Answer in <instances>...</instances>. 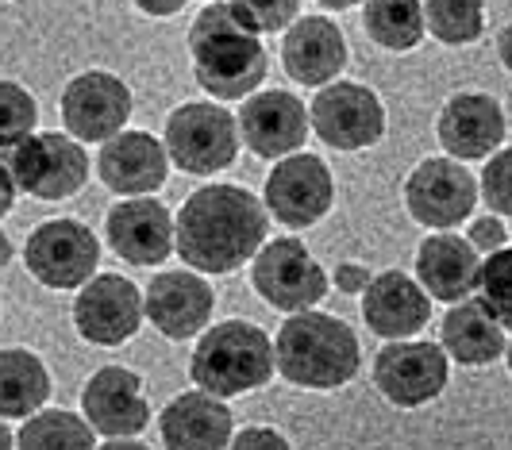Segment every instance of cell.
Segmentation results:
<instances>
[{"label": "cell", "mask_w": 512, "mask_h": 450, "mask_svg": "<svg viewBox=\"0 0 512 450\" xmlns=\"http://www.w3.org/2000/svg\"><path fill=\"white\" fill-rule=\"evenodd\" d=\"M4 170L12 174L16 189H27L43 200H62L85 185L89 158L66 135L43 131L4 150Z\"/></svg>", "instance_id": "6"}, {"label": "cell", "mask_w": 512, "mask_h": 450, "mask_svg": "<svg viewBox=\"0 0 512 450\" xmlns=\"http://www.w3.org/2000/svg\"><path fill=\"white\" fill-rule=\"evenodd\" d=\"M0 120H4V127H0L4 150L31 139V127H35V100H31V93H27L24 85H16V81H4V85H0Z\"/></svg>", "instance_id": "31"}, {"label": "cell", "mask_w": 512, "mask_h": 450, "mask_svg": "<svg viewBox=\"0 0 512 450\" xmlns=\"http://www.w3.org/2000/svg\"><path fill=\"white\" fill-rule=\"evenodd\" d=\"M424 20H428V31L439 43L462 47V43H474L482 35L486 12H482L478 0H432L424 8Z\"/></svg>", "instance_id": "29"}, {"label": "cell", "mask_w": 512, "mask_h": 450, "mask_svg": "<svg viewBox=\"0 0 512 450\" xmlns=\"http://www.w3.org/2000/svg\"><path fill=\"white\" fill-rule=\"evenodd\" d=\"M362 20L370 39L382 43L385 50H412L428 31L424 8L416 0H370L362 8Z\"/></svg>", "instance_id": "27"}, {"label": "cell", "mask_w": 512, "mask_h": 450, "mask_svg": "<svg viewBox=\"0 0 512 450\" xmlns=\"http://www.w3.org/2000/svg\"><path fill=\"white\" fill-rule=\"evenodd\" d=\"M278 374L301 389H339L359 370V339L355 331L324 316V312H297L278 331Z\"/></svg>", "instance_id": "3"}, {"label": "cell", "mask_w": 512, "mask_h": 450, "mask_svg": "<svg viewBox=\"0 0 512 450\" xmlns=\"http://www.w3.org/2000/svg\"><path fill=\"white\" fill-rule=\"evenodd\" d=\"M239 131L262 158H293L308 139V112L293 93H255L239 108Z\"/></svg>", "instance_id": "17"}, {"label": "cell", "mask_w": 512, "mask_h": 450, "mask_svg": "<svg viewBox=\"0 0 512 450\" xmlns=\"http://www.w3.org/2000/svg\"><path fill=\"white\" fill-rule=\"evenodd\" d=\"M147 316L166 339H193L212 316V289L205 277L185 270L154 277L147 289Z\"/></svg>", "instance_id": "21"}, {"label": "cell", "mask_w": 512, "mask_h": 450, "mask_svg": "<svg viewBox=\"0 0 512 450\" xmlns=\"http://www.w3.org/2000/svg\"><path fill=\"white\" fill-rule=\"evenodd\" d=\"M47 397H51L47 366L31 350H4L0 354V412H4V420L31 416Z\"/></svg>", "instance_id": "26"}, {"label": "cell", "mask_w": 512, "mask_h": 450, "mask_svg": "<svg viewBox=\"0 0 512 450\" xmlns=\"http://www.w3.org/2000/svg\"><path fill=\"white\" fill-rule=\"evenodd\" d=\"M482 197L493 212L512 216V147L493 154L482 170Z\"/></svg>", "instance_id": "32"}, {"label": "cell", "mask_w": 512, "mask_h": 450, "mask_svg": "<svg viewBox=\"0 0 512 450\" xmlns=\"http://www.w3.org/2000/svg\"><path fill=\"white\" fill-rule=\"evenodd\" d=\"M166 154L185 174L228 170L239 154V120L220 104H181L166 120Z\"/></svg>", "instance_id": "5"}, {"label": "cell", "mask_w": 512, "mask_h": 450, "mask_svg": "<svg viewBox=\"0 0 512 450\" xmlns=\"http://www.w3.org/2000/svg\"><path fill=\"white\" fill-rule=\"evenodd\" d=\"M108 243L131 266H158L178 247V224L158 200L135 197L108 212Z\"/></svg>", "instance_id": "15"}, {"label": "cell", "mask_w": 512, "mask_h": 450, "mask_svg": "<svg viewBox=\"0 0 512 450\" xmlns=\"http://www.w3.org/2000/svg\"><path fill=\"white\" fill-rule=\"evenodd\" d=\"M251 285L266 304L282 312H305L328 293V274L301 239H274L258 250Z\"/></svg>", "instance_id": "7"}, {"label": "cell", "mask_w": 512, "mask_h": 450, "mask_svg": "<svg viewBox=\"0 0 512 450\" xmlns=\"http://www.w3.org/2000/svg\"><path fill=\"white\" fill-rule=\"evenodd\" d=\"M335 197L332 170L316 154L282 158L266 177V208L285 227H312L328 216Z\"/></svg>", "instance_id": "11"}, {"label": "cell", "mask_w": 512, "mask_h": 450, "mask_svg": "<svg viewBox=\"0 0 512 450\" xmlns=\"http://www.w3.org/2000/svg\"><path fill=\"white\" fill-rule=\"evenodd\" d=\"M405 204L420 224L447 231V227L470 220V212L478 204V181L455 158H428L409 174Z\"/></svg>", "instance_id": "9"}, {"label": "cell", "mask_w": 512, "mask_h": 450, "mask_svg": "<svg viewBox=\"0 0 512 450\" xmlns=\"http://www.w3.org/2000/svg\"><path fill=\"white\" fill-rule=\"evenodd\" d=\"M436 131L443 150L455 154V162L459 158L474 162V158H486V154L501 147V139H505V112L486 93H459V97H451L443 104Z\"/></svg>", "instance_id": "18"}, {"label": "cell", "mask_w": 512, "mask_h": 450, "mask_svg": "<svg viewBox=\"0 0 512 450\" xmlns=\"http://www.w3.org/2000/svg\"><path fill=\"white\" fill-rule=\"evenodd\" d=\"M362 316L366 327L378 331L382 339H409L432 320V300L428 293L401 270H389L370 281L362 293Z\"/></svg>", "instance_id": "19"}, {"label": "cell", "mask_w": 512, "mask_h": 450, "mask_svg": "<svg viewBox=\"0 0 512 450\" xmlns=\"http://www.w3.org/2000/svg\"><path fill=\"white\" fill-rule=\"evenodd\" d=\"M509 370H512V343H509Z\"/></svg>", "instance_id": "40"}, {"label": "cell", "mask_w": 512, "mask_h": 450, "mask_svg": "<svg viewBox=\"0 0 512 450\" xmlns=\"http://www.w3.org/2000/svg\"><path fill=\"white\" fill-rule=\"evenodd\" d=\"M12 200H16V181H12V174L4 170V212L12 208Z\"/></svg>", "instance_id": "39"}, {"label": "cell", "mask_w": 512, "mask_h": 450, "mask_svg": "<svg viewBox=\"0 0 512 450\" xmlns=\"http://www.w3.org/2000/svg\"><path fill=\"white\" fill-rule=\"evenodd\" d=\"M505 224H501V216H482V220H474L470 224V243L478 250H489V254H497V250H505Z\"/></svg>", "instance_id": "34"}, {"label": "cell", "mask_w": 512, "mask_h": 450, "mask_svg": "<svg viewBox=\"0 0 512 450\" xmlns=\"http://www.w3.org/2000/svg\"><path fill=\"white\" fill-rule=\"evenodd\" d=\"M166 450H224L231 443V408L208 393H181L162 408Z\"/></svg>", "instance_id": "24"}, {"label": "cell", "mask_w": 512, "mask_h": 450, "mask_svg": "<svg viewBox=\"0 0 512 450\" xmlns=\"http://www.w3.org/2000/svg\"><path fill=\"white\" fill-rule=\"evenodd\" d=\"M312 127L335 150L374 147L385 135V108L378 93L355 81H339L320 89L312 100Z\"/></svg>", "instance_id": "10"}, {"label": "cell", "mask_w": 512, "mask_h": 450, "mask_svg": "<svg viewBox=\"0 0 512 450\" xmlns=\"http://www.w3.org/2000/svg\"><path fill=\"white\" fill-rule=\"evenodd\" d=\"M97 258H101L97 235L77 220H51L35 227L24 247L27 270L51 289L89 285L97 274Z\"/></svg>", "instance_id": "8"}, {"label": "cell", "mask_w": 512, "mask_h": 450, "mask_svg": "<svg viewBox=\"0 0 512 450\" xmlns=\"http://www.w3.org/2000/svg\"><path fill=\"white\" fill-rule=\"evenodd\" d=\"M143 312H147V300L139 297V289L128 277L101 274L81 289V297L74 304V324L89 343L120 347L124 339L139 331Z\"/></svg>", "instance_id": "13"}, {"label": "cell", "mask_w": 512, "mask_h": 450, "mask_svg": "<svg viewBox=\"0 0 512 450\" xmlns=\"http://www.w3.org/2000/svg\"><path fill=\"white\" fill-rule=\"evenodd\" d=\"M482 300L486 308L501 320V327H512V247L489 254L482 262Z\"/></svg>", "instance_id": "30"}, {"label": "cell", "mask_w": 512, "mask_h": 450, "mask_svg": "<svg viewBox=\"0 0 512 450\" xmlns=\"http://www.w3.org/2000/svg\"><path fill=\"white\" fill-rule=\"evenodd\" d=\"M301 4L297 0H278V4H247V16L258 31H282L289 20H297Z\"/></svg>", "instance_id": "33"}, {"label": "cell", "mask_w": 512, "mask_h": 450, "mask_svg": "<svg viewBox=\"0 0 512 450\" xmlns=\"http://www.w3.org/2000/svg\"><path fill=\"white\" fill-rule=\"evenodd\" d=\"M278 370V354L266 331L243 320L216 324L193 350L189 374L208 397H239L247 389H262Z\"/></svg>", "instance_id": "4"}, {"label": "cell", "mask_w": 512, "mask_h": 450, "mask_svg": "<svg viewBox=\"0 0 512 450\" xmlns=\"http://www.w3.org/2000/svg\"><path fill=\"white\" fill-rule=\"evenodd\" d=\"M20 450H97L93 447V431L89 424L74 416V412H62V408H51V412H39L35 420H27L20 439H16Z\"/></svg>", "instance_id": "28"}, {"label": "cell", "mask_w": 512, "mask_h": 450, "mask_svg": "<svg viewBox=\"0 0 512 450\" xmlns=\"http://www.w3.org/2000/svg\"><path fill=\"white\" fill-rule=\"evenodd\" d=\"M101 181L112 193H128V197H143L154 193L166 181V150L162 143L147 135V131H124L112 143L101 147Z\"/></svg>", "instance_id": "23"}, {"label": "cell", "mask_w": 512, "mask_h": 450, "mask_svg": "<svg viewBox=\"0 0 512 450\" xmlns=\"http://www.w3.org/2000/svg\"><path fill=\"white\" fill-rule=\"evenodd\" d=\"M270 216L255 193L235 185H205L181 204L178 254L201 274H228L258 258Z\"/></svg>", "instance_id": "1"}, {"label": "cell", "mask_w": 512, "mask_h": 450, "mask_svg": "<svg viewBox=\"0 0 512 450\" xmlns=\"http://www.w3.org/2000/svg\"><path fill=\"white\" fill-rule=\"evenodd\" d=\"M416 277L436 300L462 304L482 281V258L470 239L459 235H432L420 243L416 254Z\"/></svg>", "instance_id": "20"}, {"label": "cell", "mask_w": 512, "mask_h": 450, "mask_svg": "<svg viewBox=\"0 0 512 450\" xmlns=\"http://www.w3.org/2000/svg\"><path fill=\"white\" fill-rule=\"evenodd\" d=\"M131 116V89L112 74H81L62 93V120L81 143H112Z\"/></svg>", "instance_id": "12"}, {"label": "cell", "mask_w": 512, "mask_h": 450, "mask_svg": "<svg viewBox=\"0 0 512 450\" xmlns=\"http://www.w3.org/2000/svg\"><path fill=\"white\" fill-rule=\"evenodd\" d=\"M374 385L401 408L436 400L447 385V354L439 343H389L374 358Z\"/></svg>", "instance_id": "14"}, {"label": "cell", "mask_w": 512, "mask_h": 450, "mask_svg": "<svg viewBox=\"0 0 512 450\" xmlns=\"http://www.w3.org/2000/svg\"><path fill=\"white\" fill-rule=\"evenodd\" d=\"M189 50L201 89L220 100L255 93L270 70L247 4H208L189 31Z\"/></svg>", "instance_id": "2"}, {"label": "cell", "mask_w": 512, "mask_h": 450, "mask_svg": "<svg viewBox=\"0 0 512 450\" xmlns=\"http://www.w3.org/2000/svg\"><path fill=\"white\" fill-rule=\"evenodd\" d=\"M228 450H289L285 435H278L274 427H247L231 439Z\"/></svg>", "instance_id": "35"}, {"label": "cell", "mask_w": 512, "mask_h": 450, "mask_svg": "<svg viewBox=\"0 0 512 450\" xmlns=\"http://www.w3.org/2000/svg\"><path fill=\"white\" fill-rule=\"evenodd\" d=\"M101 450H151V447H143L139 439H112V443H104Z\"/></svg>", "instance_id": "38"}, {"label": "cell", "mask_w": 512, "mask_h": 450, "mask_svg": "<svg viewBox=\"0 0 512 450\" xmlns=\"http://www.w3.org/2000/svg\"><path fill=\"white\" fill-rule=\"evenodd\" d=\"M497 50H501V62L512 70V24L501 31V43H497Z\"/></svg>", "instance_id": "37"}, {"label": "cell", "mask_w": 512, "mask_h": 450, "mask_svg": "<svg viewBox=\"0 0 512 450\" xmlns=\"http://www.w3.org/2000/svg\"><path fill=\"white\" fill-rule=\"evenodd\" d=\"M81 408H85V420L112 439H135V431H143L151 420L139 377L120 366H104L85 381Z\"/></svg>", "instance_id": "16"}, {"label": "cell", "mask_w": 512, "mask_h": 450, "mask_svg": "<svg viewBox=\"0 0 512 450\" xmlns=\"http://www.w3.org/2000/svg\"><path fill=\"white\" fill-rule=\"evenodd\" d=\"M370 281H374V274H370L366 266H355V262H343V266L335 270V285H339L343 293H366Z\"/></svg>", "instance_id": "36"}, {"label": "cell", "mask_w": 512, "mask_h": 450, "mask_svg": "<svg viewBox=\"0 0 512 450\" xmlns=\"http://www.w3.org/2000/svg\"><path fill=\"white\" fill-rule=\"evenodd\" d=\"M443 350L462 366H489L505 350V327L486 308V300L470 297L443 316Z\"/></svg>", "instance_id": "25"}, {"label": "cell", "mask_w": 512, "mask_h": 450, "mask_svg": "<svg viewBox=\"0 0 512 450\" xmlns=\"http://www.w3.org/2000/svg\"><path fill=\"white\" fill-rule=\"evenodd\" d=\"M282 58H285V74L301 85H328L343 62H347V43H343V31L324 20V16H305L285 31L282 39Z\"/></svg>", "instance_id": "22"}]
</instances>
